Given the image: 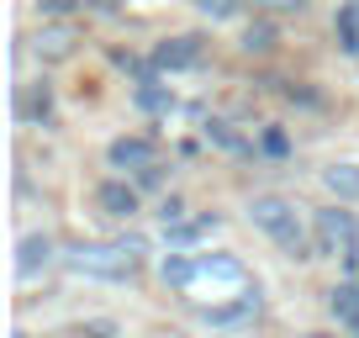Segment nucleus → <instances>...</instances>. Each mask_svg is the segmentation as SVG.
Returning <instances> with one entry per match:
<instances>
[{
    "label": "nucleus",
    "mask_w": 359,
    "mask_h": 338,
    "mask_svg": "<svg viewBox=\"0 0 359 338\" xmlns=\"http://www.w3.org/2000/svg\"><path fill=\"white\" fill-rule=\"evenodd\" d=\"M248 217H254V227H264V233L275 238L291 259H312V243H317V238H306L302 217H296V206L285 201V196H254V201H248Z\"/></svg>",
    "instance_id": "nucleus-1"
},
{
    "label": "nucleus",
    "mask_w": 359,
    "mask_h": 338,
    "mask_svg": "<svg viewBox=\"0 0 359 338\" xmlns=\"http://www.w3.org/2000/svg\"><path fill=\"white\" fill-rule=\"evenodd\" d=\"M143 259V238H116V243H79L69 248L74 275H101V280H127Z\"/></svg>",
    "instance_id": "nucleus-2"
},
{
    "label": "nucleus",
    "mask_w": 359,
    "mask_h": 338,
    "mask_svg": "<svg viewBox=\"0 0 359 338\" xmlns=\"http://www.w3.org/2000/svg\"><path fill=\"white\" fill-rule=\"evenodd\" d=\"M185 291L191 296H201V291H212V302L217 296H243L248 291V275H243V264L238 259H191V280H185Z\"/></svg>",
    "instance_id": "nucleus-3"
},
{
    "label": "nucleus",
    "mask_w": 359,
    "mask_h": 338,
    "mask_svg": "<svg viewBox=\"0 0 359 338\" xmlns=\"http://www.w3.org/2000/svg\"><path fill=\"white\" fill-rule=\"evenodd\" d=\"M312 238H317V254L348 259V254H359V217L344 212V206H327V212L312 217Z\"/></svg>",
    "instance_id": "nucleus-4"
},
{
    "label": "nucleus",
    "mask_w": 359,
    "mask_h": 338,
    "mask_svg": "<svg viewBox=\"0 0 359 338\" xmlns=\"http://www.w3.org/2000/svg\"><path fill=\"white\" fill-rule=\"evenodd\" d=\"M111 164L143 175V169H154L158 158H154V143H148V137H116V143H111Z\"/></svg>",
    "instance_id": "nucleus-5"
},
{
    "label": "nucleus",
    "mask_w": 359,
    "mask_h": 338,
    "mask_svg": "<svg viewBox=\"0 0 359 338\" xmlns=\"http://www.w3.org/2000/svg\"><path fill=\"white\" fill-rule=\"evenodd\" d=\"M48 259H53V238H48V233L22 238V248H16V275H22V280H32L37 270H48Z\"/></svg>",
    "instance_id": "nucleus-6"
},
{
    "label": "nucleus",
    "mask_w": 359,
    "mask_h": 338,
    "mask_svg": "<svg viewBox=\"0 0 359 338\" xmlns=\"http://www.w3.org/2000/svg\"><path fill=\"white\" fill-rule=\"evenodd\" d=\"M154 64L158 69H191V64H201V37H169V43L154 53Z\"/></svg>",
    "instance_id": "nucleus-7"
},
{
    "label": "nucleus",
    "mask_w": 359,
    "mask_h": 338,
    "mask_svg": "<svg viewBox=\"0 0 359 338\" xmlns=\"http://www.w3.org/2000/svg\"><path fill=\"white\" fill-rule=\"evenodd\" d=\"M74 43H79V32H74V27H43V32H37V58L58 64V58H69V53H74Z\"/></svg>",
    "instance_id": "nucleus-8"
},
{
    "label": "nucleus",
    "mask_w": 359,
    "mask_h": 338,
    "mask_svg": "<svg viewBox=\"0 0 359 338\" xmlns=\"http://www.w3.org/2000/svg\"><path fill=\"white\" fill-rule=\"evenodd\" d=\"M95 201H101V212H111V217H133L137 212V191L122 185V180H106L101 191H95Z\"/></svg>",
    "instance_id": "nucleus-9"
},
{
    "label": "nucleus",
    "mask_w": 359,
    "mask_h": 338,
    "mask_svg": "<svg viewBox=\"0 0 359 338\" xmlns=\"http://www.w3.org/2000/svg\"><path fill=\"white\" fill-rule=\"evenodd\" d=\"M327 306H333V317L348 327V333H359V285H333Z\"/></svg>",
    "instance_id": "nucleus-10"
},
{
    "label": "nucleus",
    "mask_w": 359,
    "mask_h": 338,
    "mask_svg": "<svg viewBox=\"0 0 359 338\" xmlns=\"http://www.w3.org/2000/svg\"><path fill=\"white\" fill-rule=\"evenodd\" d=\"M323 180H327V191H333L338 201H354L359 196V164H333Z\"/></svg>",
    "instance_id": "nucleus-11"
},
{
    "label": "nucleus",
    "mask_w": 359,
    "mask_h": 338,
    "mask_svg": "<svg viewBox=\"0 0 359 338\" xmlns=\"http://www.w3.org/2000/svg\"><path fill=\"white\" fill-rule=\"evenodd\" d=\"M333 32H338V48H344V53H359V0H348L344 11H338Z\"/></svg>",
    "instance_id": "nucleus-12"
},
{
    "label": "nucleus",
    "mask_w": 359,
    "mask_h": 338,
    "mask_svg": "<svg viewBox=\"0 0 359 338\" xmlns=\"http://www.w3.org/2000/svg\"><path fill=\"white\" fill-rule=\"evenodd\" d=\"M206 133H212V143L227 148V154H254V143H243V137L233 133V122H206Z\"/></svg>",
    "instance_id": "nucleus-13"
},
{
    "label": "nucleus",
    "mask_w": 359,
    "mask_h": 338,
    "mask_svg": "<svg viewBox=\"0 0 359 338\" xmlns=\"http://www.w3.org/2000/svg\"><path fill=\"white\" fill-rule=\"evenodd\" d=\"M16 111H22V116H37V122H48V111H53V95H48V85H37L32 95H22V101H16Z\"/></svg>",
    "instance_id": "nucleus-14"
},
{
    "label": "nucleus",
    "mask_w": 359,
    "mask_h": 338,
    "mask_svg": "<svg viewBox=\"0 0 359 338\" xmlns=\"http://www.w3.org/2000/svg\"><path fill=\"white\" fill-rule=\"evenodd\" d=\"M275 48V27H248L243 32V53H269Z\"/></svg>",
    "instance_id": "nucleus-15"
},
{
    "label": "nucleus",
    "mask_w": 359,
    "mask_h": 338,
    "mask_svg": "<svg viewBox=\"0 0 359 338\" xmlns=\"http://www.w3.org/2000/svg\"><path fill=\"white\" fill-rule=\"evenodd\" d=\"M259 148H264L269 158H285V154H291V137H285L280 127H264V137H259Z\"/></svg>",
    "instance_id": "nucleus-16"
},
{
    "label": "nucleus",
    "mask_w": 359,
    "mask_h": 338,
    "mask_svg": "<svg viewBox=\"0 0 359 338\" xmlns=\"http://www.w3.org/2000/svg\"><path fill=\"white\" fill-rule=\"evenodd\" d=\"M137 101H143L148 111H169V106H175V101H169V95L154 85V79H143V85H137Z\"/></svg>",
    "instance_id": "nucleus-17"
},
{
    "label": "nucleus",
    "mask_w": 359,
    "mask_h": 338,
    "mask_svg": "<svg viewBox=\"0 0 359 338\" xmlns=\"http://www.w3.org/2000/svg\"><path fill=\"white\" fill-rule=\"evenodd\" d=\"M164 280L185 291V280H191V259H180V254H175V259H164Z\"/></svg>",
    "instance_id": "nucleus-18"
},
{
    "label": "nucleus",
    "mask_w": 359,
    "mask_h": 338,
    "mask_svg": "<svg viewBox=\"0 0 359 338\" xmlns=\"http://www.w3.org/2000/svg\"><path fill=\"white\" fill-rule=\"evenodd\" d=\"M196 6H201V11L212 16V22H227V16L238 11V0H196Z\"/></svg>",
    "instance_id": "nucleus-19"
},
{
    "label": "nucleus",
    "mask_w": 359,
    "mask_h": 338,
    "mask_svg": "<svg viewBox=\"0 0 359 338\" xmlns=\"http://www.w3.org/2000/svg\"><path fill=\"white\" fill-rule=\"evenodd\" d=\"M158 217H164V227H180V217H185V206H180L175 196H164V206H158Z\"/></svg>",
    "instance_id": "nucleus-20"
},
{
    "label": "nucleus",
    "mask_w": 359,
    "mask_h": 338,
    "mask_svg": "<svg viewBox=\"0 0 359 338\" xmlns=\"http://www.w3.org/2000/svg\"><path fill=\"white\" fill-rule=\"evenodd\" d=\"M37 6H43V11H53V16H64V11H74L79 0H37Z\"/></svg>",
    "instance_id": "nucleus-21"
},
{
    "label": "nucleus",
    "mask_w": 359,
    "mask_h": 338,
    "mask_svg": "<svg viewBox=\"0 0 359 338\" xmlns=\"http://www.w3.org/2000/svg\"><path fill=\"white\" fill-rule=\"evenodd\" d=\"M85 333H90V338H111V333H116V327H111V323H90V327H85Z\"/></svg>",
    "instance_id": "nucleus-22"
},
{
    "label": "nucleus",
    "mask_w": 359,
    "mask_h": 338,
    "mask_svg": "<svg viewBox=\"0 0 359 338\" xmlns=\"http://www.w3.org/2000/svg\"><path fill=\"white\" fill-rule=\"evenodd\" d=\"M264 6H285V11H302L306 0H264Z\"/></svg>",
    "instance_id": "nucleus-23"
},
{
    "label": "nucleus",
    "mask_w": 359,
    "mask_h": 338,
    "mask_svg": "<svg viewBox=\"0 0 359 338\" xmlns=\"http://www.w3.org/2000/svg\"><path fill=\"white\" fill-rule=\"evenodd\" d=\"M312 338H323V333H312Z\"/></svg>",
    "instance_id": "nucleus-24"
}]
</instances>
